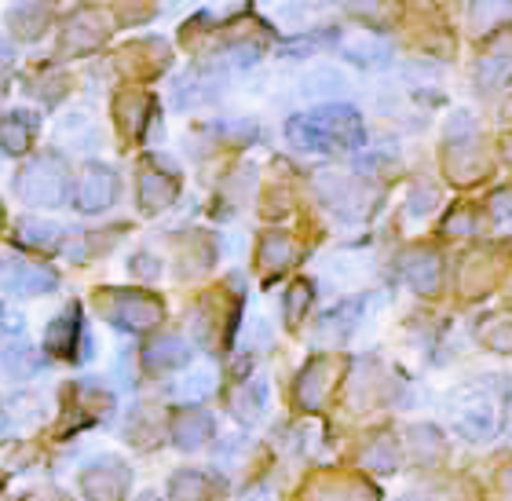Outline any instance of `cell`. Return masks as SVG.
Instances as JSON below:
<instances>
[{
    "instance_id": "cell-1",
    "label": "cell",
    "mask_w": 512,
    "mask_h": 501,
    "mask_svg": "<svg viewBox=\"0 0 512 501\" xmlns=\"http://www.w3.org/2000/svg\"><path fill=\"white\" fill-rule=\"evenodd\" d=\"M286 136L293 147L300 150H319V154H333V150H352L366 139V128L359 110L333 103V107L308 110L286 125Z\"/></svg>"
},
{
    "instance_id": "cell-2",
    "label": "cell",
    "mask_w": 512,
    "mask_h": 501,
    "mask_svg": "<svg viewBox=\"0 0 512 501\" xmlns=\"http://www.w3.org/2000/svg\"><path fill=\"white\" fill-rule=\"evenodd\" d=\"M15 194L30 205H63L66 194H70V172H66V161L59 154H41L33 158L26 169L19 172L15 180Z\"/></svg>"
},
{
    "instance_id": "cell-3",
    "label": "cell",
    "mask_w": 512,
    "mask_h": 501,
    "mask_svg": "<svg viewBox=\"0 0 512 501\" xmlns=\"http://www.w3.org/2000/svg\"><path fill=\"white\" fill-rule=\"evenodd\" d=\"M99 311L114 322L118 330H150L161 322V300L139 289H107L99 293Z\"/></svg>"
},
{
    "instance_id": "cell-4",
    "label": "cell",
    "mask_w": 512,
    "mask_h": 501,
    "mask_svg": "<svg viewBox=\"0 0 512 501\" xmlns=\"http://www.w3.org/2000/svg\"><path fill=\"white\" fill-rule=\"evenodd\" d=\"M498 395L491 388H472V392L461 395L458 410H454V425H458L461 436L469 439H491L498 432Z\"/></svg>"
},
{
    "instance_id": "cell-5",
    "label": "cell",
    "mask_w": 512,
    "mask_h": 501,
    "mask_svg": "<svg viewBox=\"0 0 512 501\" xmlns=\"http://www.w3.org/2000/svg\"><path fill=\"white\" fill-rule=\"evenodd\" d=\"M128 483H132V472L118 461H99L81 472V491L92 501H121L128 494Z\"/></svg>"
},
{
    "instance_id": "cell-6",
    "label": "cell",
    "mask_w": 512,
    "mask_h": 501,
    "mask_svg": "<svg viewBox=\"0 0 512 501\" xmlns=\"http://www.w3.org/2000/svg\"><path fill=\"white\" fill-rule=\"evenodd\" d=\"M319 191H322V198L330 202V209H337L344 220H359V216H366L370 205H374V198L366 194L363 183L344 180V176H322Z\"/></svg>"
},
{
    "instance_id": "cell-7",
    "label": "cell",
    "mask_w": 512,
    "mask_h": 501,
    "mask_svg": "<svg viewBox=\"0 0 512 501\" xmlns=\"http://www.w3.org/2000/svg\"><path fill=\"white\" fill-rule=\"evenodd\" d=\"M118 198V176L107 165H88L77 183V209L81 213H103Z\"/></svg>"
},
{
    "instance_id": "cell-8",
    "label": "cell",
    "mask_w": 512,
    "mask_h": 501,
    "mask_svg": "<svg viewBox=\"0 0 512 501\" xmlns=\"http://www.w3.org/2000/svg\"><path fill=\"white\" fill-rule=\"evenodd\" d=\"M0 282L15 293H48L55 289V271L48 267H37L30 260H19V256H0Z\"/></svg>"
},
{
    "instance_id": "cell-9",
    "label": "cell",
    "mask_w": 512,
    "mask_h": 501,
    "mask_svg": "<svg viewBox=\"0 0 512 501\" xmlns=\"http://www.w3.org/2000/svg\"><path fill=\"white\" fill-rule=\"evenodd\" d=\"M333 377H337V363H333V359H326V355H322V359H311L297 381L300 406H304V410H319L333 388Z\"/></svg>"
},
{
    "instance_id": "cell-10",
    "label": "cell",
    "mask_w": 512,
    "mask_h": 501,
    "mask_svg": "<svg viewBox=\"0 0 512 501\" xmlns=\"http://www.w3.org/2000/svg\"><path fill=\"white\" fill-rule=\"evenodd\" d=\"M191 363V344L176 337V333H165L158 341H150L143 348V366L150 374H165V370H176V366Z\"/></svg>"
},
{
    "instance_id": "cell-11",
    "label": "cell",
    "mask_w": 512,
    "mask_h": 501,
    "mask_svg": "<svg viewBox=\"0 0 512 501\" xmlns=\"http://www.w3.org/2000/svg\"><path fill=\"white\" fill-rule=\"evenodd\" d=\"M209 436H213V417L198 406H187L172 417V443L180 450H198Z\"/></svg>"
},
{
    "instance_id": "cell-12",
    "label": "cell",
    "mask_w": 512,
    "mask_h": 501,
    "mask_svg": "<svg viewBox=\"0 0 512 501\" xmlns=\"http://www.w3.org/2000/svg\"><path fill=\"white\" fill-rule=\"evenodd\" d=\"M220 491H224V480H216V476L198 469H183L172 476L169 501H213Z\"/></svg>"
},
{
    "instance_id": "cell-13",
    "label": "cell",
    "mask_w": 512,
    "mask_h": 501,
    "mask_svg": "<svg viewBox=\"0 0 512 501\" xmlns=\"http://www.w3.org/2000/svg\"><path fill=\"white\" fill-rule=\"evenodd\" d=\"M77 337H81V311L66 308L63 315L44 330V348H48L52 355H59V359H70Z\"/></svg>"
},
{
    "instance_id": "cell-14",
    "label": "cell",
    "mask_w": 512,
    "mask_h": 501,
    "mask_svg": "<svg viewBox=\"0 0 512 501\" xmlns=\"http://www.w3.org/2000/svg\"><path fill=\"white\" fill-rule=\"evenodd\" d=\"M341 52L355 66H384L392 59V44L384 37H374V33H363V37H348L341 44Z\"/></svg>"
},
{
    "instance_id": "cell-15",
    "label": "cell",
    "mask_w": 512,
    "mask_h": 501,
    "mask_svg": "<svg viewBox=\"0 0 512 501\" xmlns=\"http://www.w3.org/2000/svg\"><path fill=\"white\" fill-rule=\"evenodd\" d=\"M48 19H52L48 0H22L19 8L8 15L11 30H15V37H22V41H37L44 33V26H48Z\"/></svg>"
},
{
    "instance_id": "cell-16",
    "label": "cell",
    "mask_w": 512,
    "mask_h": 501,
    "mask_svg": "<svg viewBox=\"0 0 512 501\" xmlns=\"http://www.w3.org/2000/svg\"><path fill=\"white\" fill-rule=\"evenodd\" d=\"M315 501H377V491L359 476H330L315 487Z\"/></svg>"
},
{
    "instance_id": "cell-17",
    "label": "cell",
    "mask_w": 512,
    "mask_h": 501,
    "mask_svg": "<svg viewBox=\"0 0 512 501\" xmlns=\"http://www.w3.org/2000/svg\"><path fill=\"white\" fill-rule=\"evenodd\" d=\"M403 278L417 293H436L439 289V256L428 249H417L403 260Z\"/></svg>"
},
{
    "instance_id": "cell-18",
    "label": "cell",
    "mask_w": 512,
    "mask_h": 501,
    "mask_svg": "<svg viewBox=\"0 0 512 501\" xmlns=\"http://www.w3.org/2000/svg\"><path fill=\"white\" fill-rule=\"evenodd\" d=\"M176 198V180L172 176H161L158 169H143L139 172V205L147 209V213H158L165 205Z\"/></svg>"
},
{
    "instance_id": "cell-19",
    "label": "cell",
    "mask_w": 512,
    "mask_h": 501,
    "mask_svg": "<svg viewBox=\"0 0 512 501\" xmlns=\"http://www.w3.org/2000/svg\"><path fill=\"white\" fill-rule=\"evenodd\" d=\"M33 132H37V118L30 110H15V114L0 121V147L8 154H22L33 143Z\"/></svg>"
},
{
    "instance_id": "cell-20",
    "label": "cell",
    "mask_w": 512,
    "mask_h": 501,
    "mask_svg": "<svg viewBox=\"0 0 512 501\" xmlns=\"http://www.w3.org/2000/svg\"><path fill=\"white\" fill-rule=\"evenodd\" d=\"M103 33H107V22L85 11V15H77L70 26H66V48H74V52H88V48H96L103 41Z\"/></svg>"
},
{
    "instance_id": "cell-21",
    "label": "cell",
    "mask_w": 512,
    "mask_h": 501,
    "mask_svg": "<svg viewBox=\"0 0 512 501\" xmlns=\"http://www.w3.org/2000/svg\"><path fill=\"white\" fill-rule=\"evenodd\" d=\"M293 256H297V246H293V238L282 235V231H271L264 235L260 242V267L264 271H286L293 264Z\"/></svg>"
},
{
    "instance_id": "cell-22",
    "label": "cell",
    "mask_w": 512,
    "mask_h": 501,
    "mask_svg": "<svg viewBox=\"0 0 512 501\" xmlns=\"http://www.w3.org/2000/svg\"><path fill=\"white\" fill-rule=\"evenodd\" d=\"M472 30L476 33H491L498 26L512 19V0H472Z\"/></svg>"
},
{
    "instance_id": "cell-23",
    "label": "cell",
    "mask_w": 512,
    "mask_h": 501,
    "mask_svg": "<svg viewBox=\"0 0 512 501\" xmlns=\"http://www.w3.org/2000/svg\"><path fill=\"white\" fill-rule=\"evenodd\" d=\"M63 231L55 224H44V220H19V242L30 249H55L59 246Z\"/></svg>"
},
{
    "instance_id": "cell-24",
    "label": "cell",
    "mask_w": 512,
    "mask_h": 501,
    "mask_svg": "<svg viewBox=\"0 0 512 501\" xmlns=\"http://www.w3.org/2000/svg\"><path fill=\"white\" fill-rule=\"evenodd\" d=\"M267 406V384L264 381H249L238 388L235 395V414L246 417V421H256V417L264 414Z\"/></svg>"
},
{
    "instance_id": "cell-25",
    "label": "cell",
    "mask_w": 512,
    "mask_h": 501,
    "mask_svg": "<svg viewBox=\"0 0 512 501\" xmlns=\"http://www.w3.org/2000/svg\"><path fill=\"white\" fill-rule=\"evenodd\" d=\"M363 465L377 472H392L399 465V447H395L392 436H377L370 447L363 450Z\"/></svg>"
},
{
    "instance_id": "cell-26",
    "label": "cell",
    "mask_w": 512,
    "mask_h": 501,
    "mask_svg": "<svg viewBox=\"0 0 512 501\" xmlns=\"http://www.w3.org/2000/svg\"><path fill=\"white\" fill-rule=\"evenodd\" d=\"M447 169H450V176H458V180H472V176L483 169V158L476 154L472 143H454V150H450V158H447Z\"/></svg>"
},
{
    "instance_id": "cell-27",
    "label": "cell",
    "mask_w": 512,
    "mask_h": 501,
    "mask_svg": "<svg viewBox=\"0 0 512 501\" xmlns=\"http://www.w3.org/2000/svg\"><path fill=\"white\" fill-rule=\"evenodd\" d=\"M304 92L308 96H337V92H344V77L337 70H315L304 77Z\"/></svg>"
},
{
    "instance_id": "cell-28",
    "label": "cell",
    "mask_w": 512,
    "mask_h": 501,
    "mask_svg": "<svg viewBox=\"0 0 512 501\" xmlns=\"http://www.w3.org/2000/svg\"><path fill=\"white\" fill-rule=\"evenodd\" d=\"M147 110H150V99L147 96H128V99H121V107H118V114H121V125L128 128V132H143V121H147Z\"/></svg>"
},
{
    "instance_id": "cell-29",
    "label": "cell",
    "mask_w": 512,
    "mask_h": 501,
    "mask_svg": "<svg viewBox=\"0 0 512 501\" xmlns=\"http://www.w3.org/2000/svg\"><path fill=\"white\" fill-rule=\"evenodd\" d=\"M355 315H359V304H344L341 311H330V315L322 319V337H333V333H337V341H344L348 330L355 326Z\"/></svg>"
},
{
    "instance_id": "cell-30",
    "label": "cell",
    "mask_w": 512,
    "mask_h": 501,
    "mask_svg": "<svg viewBox=\"0 0 512 501\" xmlns=\"http://www.w3.org/2000/svg\"><path fill=\"white\" fill-rule=\"evenodd\" d=\"M37 352H33L30 344H8L4 348V366H8L11 374H30V370H37Z\"/></svg>"
},
{
    "instance_id": "cell-31",
    "label": "cell",
    "mask_w": 512,
    "mask_h": 501,
    "mask_svg": "<svg viewBox=\"0 0 512 501\" xmlns=\"http://www.w3.org/2000/svg\"><path fill=\"white\" fill-rule=\"evenodd\" d=\"M311 304V286L308 282H297V286L286 293V322L289 326H297L304 319V308Z\"/></svg>"
},
{
    "instance_id": "cell-32",
    "label": "cell",
    "mask_w": 512,
    "mask_h": 501,
    "mask_svg": "<svg viewBox=\"0 0 512 501\" xmlns=\"http://www.w3.org/2000/svg\"><path fill=\"white\" fill-rule=\"evenodd\" d=\"M213 370H198V374H191L187 381L180 384V392L183 395H191V399H202V395L213 392Z\"/></svg>"
},
{
    "instance_id": "cell-33",
    "label": "cell",
    "mask_w": 512,
    "mask_h": 501,
    "mask_svg": "<svg viewBox=\"0 0 512 501\" xmlns=\"http://www.w3.org/2000/svg\"><path fill=\"white\" fill-rule=\"evenodd\" d=\"M487 344L498 348V352H512V326L509 322H505V326H494V330L487 333Z\"/></svg>"
},
{
    "instance_id": "cell-34",
    "label": "cell",
    "mask_w": 512,
    "mask_h": 501,
    "mask_svg": "<svg viewBox=\"0 0 512 501\" xmlns=\"http://www.w3.org/2000/svg\"><path fill=\"white\" fill-rule=\"evenodd\" d=\"M461 136H472V118L469 114H458V118L450 121V139L461 143Z\"/></svg>"
},
{
    "instance_id": "cell-35",
    "label": "cell",
    "mask_w": 512,
    "mask_h": 501,
    "mask_svg": "<svg viewBox=\"0 0 512 501\" xmlns=\"http://www.w3.org/2000/svg\"><path fill=\"white\" fill-rule=\"evenodd\" d=\"M447 231H450V235H469V231H472V216L469 213L450 216V220H447Z\"/></svg>"
},
{
    "instance_id": "cell-36",
    "label": "cell",
    "mask_w": 512,
    "mask_h": 501,
    "mask_svg": "<svg viewBox=\"0 0 512 501\" xmlns=\"http://www.w3.org/2000/svg\"><path fill=\"white\" fill-rule=\"evenodd\" d=\"M344 8L359 11V15H377V11H381V0H344Z\"/></svg>"
},
{
    "instance_id": "cell-37",
    "label": "cell",
    "mask_w": 512,
    "mask_h": 501,
    "mask_svg": "<svg viewBox=\"0 0 512 501\" xmlns=\"http://www.w3.org/2000/svg\"><path fill=\"white\" fill-rule=\"evenodd\" d=\"M491 213H494V216H509V213H512V191H498V194H494Z\"/></svg>"
},
{
    "instance_id": "cell-38",
    "label": "cell",
    "mask_w": 512,
    "mask_h": 501,
    "mask_svg": "<svg viewBox=\"0 0 512 501\" xmlns=\"http://www.w3.org/2000/svg\"><path fill=\"white\" fill-rule=\"evenodd\" d=\"M11 59H15V44H11L8 37H0V74L11 66Z\"/></svg>"
},
{
    "instance_id": "cell-39",
    "label": "cell",
    "mask_w": 512,
    "mask_h": 501,
    "mask_svg": "<svg viewBox=\"0 0 512 501\" xmlns=\"http://www.w3.org/2000/svg\"><path fill=\"white\" fill-rule=\"evenodd\" d=\"M242 501H275V494H271V487L267 483H256L253 491H246V498Z\"/></svg>"
},
{
    "instance_id": "cell-40",
    "label": "cell",
    "mask_w": 512,
    "mask_h": 501,
    "mask_svg": "<svg viewBox=\"0 0 512 501\" xmlns=\"http://www.w3.org/2000/svg\"><path fill=\"white\" fill-rule=\"evenodd\" d=\"M136 267H139V275H158V264H150V256H136Z\"/></svg>"
},
{
    "instance_id": "cell-41",
    "label": "cell",
    "mask_w": 512,
    "mask_h": 501,
    "mask_svg": "<svg viewBox=\"0 0 512 501\" xmlns=\"http://www.w3.org/2000/svg\"><path fill=\"white\" fill-rule=\"evenodd\" d=\"M8 428H11V421H8V414H4V410H0V439L8 436Z\"/></svg>"
},
{
    "instance_id": "cell-42",
    "label": "cell",
    "mask_w": 512,
    "mask_h": 501,
    "mask_svg": "<svg viewBox=\"0 0 512 501\" xmlns=\"http://www.w3.org/2000/svg\"><path fill=\"white\" fill-rule=\"evenodd\" d=\"M505 158L512 161V139H509V143H505Z\"/></svg>"
},
{
    "instance_id": "cell-43",
    "label": "cell",
    "mask_w": 512,
    "mask_h": 501,
    "mask_svg": "<svg viewBox=\"0 0 512 501\" xmlns=\"http://www.w3.org/2000/svg\"><path fill=\"white\" fill-rule=\"evenodd\" d=\"M0 487H4V476H0Z\"/></svg>"
},
{
    "instance_id": "cell-44",
    "label": "cell",
    "mask_w": 512,
    "mask_h": 501,
    "mask_svg": "<svg viewBox=\"0 0 512 501\" xmlns=\"http://www.w3.org/2000/svg\"><path fill=\"white\" fill-rule=\"evenodd\" d=\"M0 220H4V213H0Z\"/></svg>"
}]
</instances>
